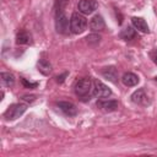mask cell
Here are the masks:
<instances>
[{"label": "cell", "instance_id": "obj_1", "mask_svg": "<svg viewBox=\"0 0 157 157\" xmlns=\"http://www.w3.org/2000/svg\"><path fill=\"white\" fill-rule=\"evenodd\" d=\"M87 27V20L83 15L78 13V12H74L70 20V29L72 33L75 34H80L82 33Z\"/></svg>", "mask_w": 157, "mask_h": 157}, {"label": "cell", "instance_id": "obj_2", "mask_svg": "<svg viewBox=\"0 0 157 157\" xmlns=\"http://www.w3.org/2000/svg\"><path fill=\"white\" fill-rule=\"evenodd\" d=\"M75 93L81 97V98H85L87 96H90L91 93V90H92V81L90 77H83L81 80H78L76 83H75Z\"/></svg>", "mask_w": 157, "mask_h": 157}, {"label": "cell", "instance_id": "obj_3", "mask_svg": "<svg viewBox=\"0 0 157 157\" xmlns=\"http://www.w3.org/2000/svg\"><path fill=\"white\" fill-rule=\"evenodd\" d=\"M55 29L60 34H67L69 32V20L63 10L55 11Z\"/></svg>", "mask_w": 157, "mask_h": 157}, {"label": "cell", "instance_id": "obj_4", "mask_svg": "<svg viewBox=\"0 0 157 157\" xmlns=\"http://www.w3.org/2000/svg\"><path fill=\"white\" fill-rule=\"evenodd\" d=\"M27 109V105L26 104H20V103H16V104H11L6 112L4 113V118L6 120H15L17 118H20Z\"/></svg>", "mask_w": 157, "mask_h": 157}, {"label": "cell", "instance_id": "obj_5", "mask_svg": "<svg viewBox=\"0 0 157 157\" xmlns=\"http://www.w3.org/2000/svg\"><path fill=\"white\" fill-rule=\"evenodd\" d=\"M93 93L96 97H99V98H103V97H109L112 94V91L110 88L104 85L102 81L99 80H96L93 82Z\"/></svg>", "mask_w": 157, "mask_h": 157}, {"label": "cell", "instance_id": "obj_6", "mask_svg": "<svg viewBox=\"0 0 157 157\" xmlns=\"http://www.w3.org/2000/svg\"><path fill=\"white\" fill-rule=\"evenodd\" d=\"M77 7H78L80 12H82L85 15H90L97 10L98 5L94 0H80L77 4Z\"/></svg>", "mask_w": 157, "mask_h": 157}, {"label": "cell", "instance_id": "obj_7", "mask_svg": "<svg viewBox=\"0 0 157 157\" xmlns=\"http://www.w3.org/2000/svg\"><path fill=\"white\" fill-rule=\"evenodd\" d=\"M131 101L136 104H140V105H146L148 104V97L145 92V90L142 88H139L136 90L132 94H131Z\"/></svg>", "mask_w": 157, "mask_h": 157}, {"label": "cell", "instance_id": "obj_8", "mask_svg": "<svg viewBox=\"0 0 157 157\" xmlns=\"http://www.w3.org/2000/svg\"><path fill=\"white\" fill-rule=\"evenodd\" d=\"M58 107L69 117H74L77 114V108L74 103L71 102H66V101H60L58 102Z\"/></svg>", "mask_w": 157, "mask_h": 157}, {"label": "cell", "instance_id": "obj_9", "mask_svg": "<svg viewBox=\"0 0 157 157\" xmlns=\"http://www.w3.org/2000/svg\"><path fill=\"white\" fill-rule=\"evenodd\" d=\"M97 107L99 109H102L103 112H114L118 108V102L114 99H108V101H98L97 102Z\"/></svg>", "mask_w": 157, "mask_h": 157}, {"label": "cell", "instance_id": "obj_10", "mask_svg": "<svg viewBox=\"0 0 157 157\" xmlns=\"http://www.w3.org/2000/svg\"><path fill=\"white\" fill-rule=\"evenodd\" d=\"M90 27L93 32H99V31H103L104 27H105V23H104V20L102 16L99 15H96L92 17V20L90 21Z\"/></svg>", "mask_w": 157, "mask_h": 157}, {"label": "cell", "instance_id": "obj_11", "mask_svg": "<svg viewBox=\"0 0 157 157\" xmlns=\"http://www.w3.org/2000/svg\"><path fill=\"white\" fill-rule=\"evenodd\" d=\"M139 76L135 75L134 72H125L121 77V82L128 86V87H132V86H136L139 83Z\"/></svg>", "mask_w": 157, "mask_h": 157}, {"label": "cell", "instance_id": "obj_12", "mask_svg": "<svg viewBox=\"0 0 157 157\" xmlns=\"http://www.w3.org/2000/svg\"><path fill=\"white\" fill-rule=\"evenodd\" d=\"M102 75L104 78H107L108 81H112V82H117L118 80V71L114 66H107L102 70Z\"/></svg>", "mask_w": 157, "mask_h": 157}, {"label": "cell", "instance_id": "obj_13", "mask_svg": "<svg viewBox=\"0 0 157 157\" xmlns=\"http://www.w3.org/2000/svg\"><path fill=\"white\" fill-rule=\"evenodd\" d=\"M131 22H132V26H134L137 31H141V32H144V33H147V32L150 31L147 22H146L142 17H132V18H131Z\"/></svg>", "mask_w": 157, "mask_h": 157}, {"label": "cell", "instance_id": "obj_14", "mask_svg": "<svg viewBox=\"0 0 157 157\" xmlns=\"http://www.w3.org/2000/svg\"><path fill=\"white\" fill-rule=\"evenodd\" d=\"M37 66H38V70H39L43 75H49L50 71H52V65H50V63H49L48 60H45V59H39Z\"/></svg>", "mask_w": 157, "mask_h": 157}, {"label": "cell", "instance_id": "obj_15", "mask_svg": "<svg viewBox=\"0 0 157 157\" xmlns=\"http://www.w3.org/2000/svg\"><path fill=\"white\" fill-rule=\"evenodd\" d=\"M31 42V36L26 31H20L16 36V43L17 44H28Z\"/></svg>", "mask_w": 157, "mask_h": 157}, {"label": "cell", "instance_id": "obj_16", "mask_svg": "<svg viewBox=\"0 0 157 157\" xmlns=\"http://www.w3.org/2000/svg\"><path fill=\"white\" fill-rule=\"evenodd\" d=\"M135 34H136V32L132 27H126L120 32V38L124 40H131L135 37Z\"/></svg>", "mask_w": 157, "mask_h": 157}, {"label": "cell", "instance_id": "obj_17", "mask_svg": "<svg viewBox=\"0 0 157 157\" xmlns=\"http://www.w3.org/2000/svg\"><path fill=\"white\" fill-rule=\"evenodd\" d=\"M1 81L6 87H11L15 83V77L10 72H1Z\"/></svg>", "mask_w": 157, "mask_h": 157}, {"label": "cell", "instance_id": "obj_18", "mask_svg": "<svg viewBox=\"0 0 157 157\" xmlns=\"http://www.w3.org/2000/svg\"><path fill=\"white\" fill-rule=\"evenodd\" d=\"M86 39H87V43H88V44H91V45H96V44L99 43L101 37H99L98 34H91V36H88Z\"/></svg>", "mask_w": 157, "mask_h": 157}, {"label": "cell", "instance_id": "obj_19", "mask_svg": "<svg viewBox=\"0 0 157 157\" xmlns=\"http://www.w3.org/2000/svg\"><path fill=\"white\" fill-rule=\"evenodd\" d=\"M67 4H69V0H55V11H59V10L64 11Z\"/></svg>", "mask_w": 157, "mask_h": 157}, {"label": "cell", "instance_id": "obj_20", "mask_svg": "<svg viewBox=\"0 0 157 157\" xmlns=\"http://www.w3.org/2000/svg\"><path fill=\"white\" fill-rule=\"evenodd\" d=\"M21 82L22 85L26 87V88H36L38 86V82H31V81H27L25 77H21Z\"/></svg>", "mask_w": 157, "mask_h": 157}, {"label": "cell", "instance_id": "obj_21", "mask_svg": "<svg viewBox=\"0 0 157 157\" xmlns=\"http://www.w3.org/2000/svg\"><path fill=\"white\" fill-rule=\"evenodd\" d=\"M151 58H152L153 63L157 65V49H155V50H152V52H151Z\"/></svg>", "mask_w": 157, "mask_h": 157}, {"label": "cell", "instance_id": "obj_22", "mask_svg": "<svg viewBox=\"0 0 157 157\" xmlns=\"http://www.w3.org/2000/svg\"><path fill=\"white\" fill-rule=\"evenodd\" d=\"M22 99L23 101H27V102H33L36 99V96H23Z\"/></svg>", "mask_w": 157, "mask_h": 157}, {"label": "cell", "instance_id": "obj_23", "mask_svg": "<svg viewBox=\"0 0 157 157\" xmlns=\"http://www.w3.org/2000/svg\"><path fill=\"white\" fill-rule=\"evenodd\" d=\"M66 76H67V72H65V74H64V75H61V76H58V77H56V81H58L59 83H63Z\"/></svg>", "mask_w": 157, "mask_h": 157}, {"label": "cell", "instance_id": "obj_24", "mask_svg": "<svg viewBox=\"0 0 157 157\" xmlns=\"http://www.w3.org/2000/svg\"><path fill=\"white\" fill-rule=\"evenodd\" d=\"M155 80H156V81H157V76H156V77H155Z\"/></svg>", "mask_w": 157, "mask_h": 157}]
</instances>
